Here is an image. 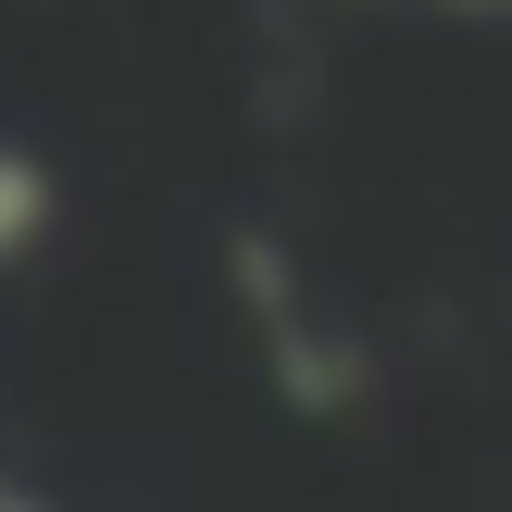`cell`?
Segmentation results:
<instances>
[{
    "label": "cell",
    "instance_id": "cell-1",
    "mask_svg": "<svg viewBox=\"0 0 512 512\" xmlns=\"http://www.w3.org/2000/svg\"><path fill=\"white\" fill-rule=\"evenodd\" d=\"M50 213H63V188H50L25 150H0V263H25V250L50 238Z\"/></svg>",
    "mask_w": 512,
    "mask_h": 512
},
{
    "label": "cell",
    "instance_id": "cell-2",
    "mask_svg": "<svg viewBox=\"0 0 512 512\" xmlns=\"http://www.w3.org/2000/svg\"><path fill=\"white\" fill-rule=\"evenodd\" d=\"M0 512H50V500H25V488H13V475H0Z\"/></svg>",
    "mask_w": 512,
    "mask_h": 512
},
{
    "label": "cell",
    "instance_id": "cell-3",
    "mask_svg": "<svg viewBox=\"0 0 512 512\" xmlns=\"http://www.w3.org/2000/svg\"><path fill=\"white\" fill-rule=\"evenodd\" d=\"M475 13H512V0H475Z\"/></svg>",
    "mask_w": 512,
    "mask_h": 512
}]
</instances>
